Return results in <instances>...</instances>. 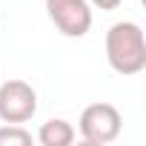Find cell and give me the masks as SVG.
Returning a JSON list of instances; mask_svg holds the SVG:
<instances>
[{
  "instance_id": "6da1fadb",
  "label": "cell",
  "mask_w": 146,
  "mask_h": 146,
  "mask_svg": "<svg viewBox=\"0 0 146 146\" xmlns=\"http://www.w3.org/2000/svg\"><path fill=\"white\" fill-rule=\"evenodd\" d=\"M106 60L123 78L140 75L146 69V37L132 20H120L106 32Z\"/></svg>"
},
{
  "instance_id": "7a4b0ae2",
  "label": "cell",
  "mask_w": 146,
  "mask_h": 146,
  "mask_svg": "<svg viewBox=\"0 0 146 146\" xmlns=\"http://www.w3.org/2000/svg\"><path fill=\"white\" fill-rule=\"evenodd\" d=\"M78 129H80V137L92 146H106L112 143L120 129H123V117L120 112L112 106V103H92L80 112V120H78Z\"/></svg>"
},
{
  "instance_id": "3957f363",
  "label": "cell",
  "mask_w": 146,
  "mask_h": 146,
  "mask_svg": "<svg viewBox=\"0 0 146 146\" xmlns=\"http://www.w3.org/2000/svg\"><path fill=\"white\" fill-rule=\"evenodd\" d=\"M37 112V92L26 80H6L0 86V120L3 123H29Z\"/></svg>"
},
{
  "instance_id": "277c9868",
  "label": "cell",
  "mask_w": 146,
  "mask_h": 146,
  "mask_svg": "<svg viewBox=\"0 0 146 146\" xmlns=\"http://www.w3.org/2000/svg\"><path fill=\"white\" fill-rule=\"evenodd\" d=\"M46 15L66 37H83L92 29L89 0H46Z\"/></svg>"
},
{
  "instance_id": "5b68a950",
  "label": "cell",
  "mask_w": 146,
  "mask_h": 146,
  "mask_svg": "<svg viewBox=\"0 0 146 146\" xmlns=\"http://www.w3.org/2000/svg\"><path fill=\"white\" fill-rule=\"evenodd\" d=\"M37 140L43 146H72L75 143V126L69 120H63V117H52L40 126Z\"/></svg>"
},
{
  "instance_id": "8992f818",
  "label": "cell",
  "mask_w": 146,
  "mask_h": 146,
  "mask_svg": "<svg viewBox=\"0 0 146 146\" xmlns=\"http://www.w3.org/2000/svg\"><path fill=\"white\" fill-rule=\"evenodd\" d=\"M32 132L23 129V123H6L0 126V146H29Z\"/></svg>"
},
{
  "instance_id": "52a82bcc",
  "label": "cell",
  "mask_w": 146,
  "mask_h": 146,
  "mask_svg": "<svg viewBox=\"0 0 146 146\" xmlns=\"http://www.w3.org/2000/svg\"><path fill=\"white\" fill-rule=\"evenodd\" d=\"M123 3V0H89V6H95V9H100V12H112V9H117Z\"/></svg>"
}]
</instances>
